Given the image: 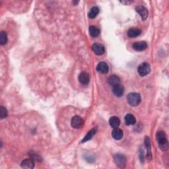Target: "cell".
Returning <instances> with one entry per match:
<instances>
[{
  "instance_id": "cell-1",
  "label": "cell",
  "mask_w": 169,
  "mask_h": 169,
  "mask_svg": "<svg viewBox=\"0 0 169 169\" xmlns=\"http://www.w3.org/2000/svg\"><path fill=\"white\" fill-rule=\"evenodd\" d=\"M157 140L159 146L162 151H166L168 149V142L165 133L162 131H159L156 134Z\"/></svg>"
},
{
  "instance_id": "cell-2",
  "label": "cell",
  "mask_w": 169,
  "mask_h": 169,
  "mask_svg": "<svg viewBox=\"0 0 169 169\" xmlns=\"http://www.w3.org/2000/svg\"><path fill=\"white\" fill-rule=\"evenodd\" d=\"M127 101L129 105L132 107H137L140 104L141 98L139 93H130L127 96Z\"/></svg>"
},
{
  "instance_id": "cell-3",
  "label": "cell",
  "mask_w": 169,
  "mask_h": 169,
  "mask_svg": "<svg viewBox=\"0 0 169 169\" xmlns=\"http://www.w3.org/2000/svg\"><path fill=\"white\" fill-rule=\"evenodd\" d=\"M137 71L138 73L140 74L141 76H145L148 75L151 71V66L149 63L147 62H143L138 66L137 68Z\"/></svg>"
},
{
  "instance_id": "cell-4",
  "label": "cell",
  "mask_w": 169,
  "mask_h": 169,
  "mask_svg": "<svg viewBox=\"0 0 169 169\" xmlns=\"http://www.w3.org/2000/svg\"><path fill=\"white\" fill-rule=\"evenodd\" d=\"M71 124L73 128L81 129L83 127L84 124V121L81 117L79 116H75L74 117L72 118Z\"/></svg>"
},
{
  "instance_id": "cell-5",
  "label": "cell",
  "mask_w": 169,
  "mask_h": 169,
  "mask_svg": "<svg viewBox=\"0 0 169 169\" xmlns=\"http://www.w3.org/2000/svg\"><path fill=\"white\" fill-rule=\"evenodd\" d=\"M114 161L116 163V165L120 168L125 167L126 163V157L122 154H116L114 156Z\"/></svg>"
},
{
  "instance_id": "cell-6",
  "label": "cell",
  "mask_w": 169,
  "mask_h": 169,
  "mask_svg": "<svg viewBox=\"0 0 169 169\" xmlns=\"http://www.w3.org/2000/svg\"><path fill=\"white\" fill-rule=\"evenodd\" d=\"M21 167L25 169H32L35 167V161L32 158L25 159L21 162Z\"/></svg>"
},
{
  "instance_id": "cell-7",
  "label": "cell",
  "mask_w": 169,
  "mask_h": 169,
  "mask_svg": "<svg viewBox=\"0 0 169 169\" xmlns=\"http://www.w3.org/2000/svg\"><path fill=\"white\" fill-rule=\"evenodd\" d=\"M92 50L96 55H102L105 52V48L103 45L100 43H95L92 46Z\"/></svg>"
},
{
  "instance_id": "cell-8",
  "label": "cell",
  "mask_w": 169,
  "mask_h": 169,
  "mask_svg": "<svg viewBox=\"0 0 169 169\" xmlns=\"http://www.w3.org/2000/svg\"><path fill=\"white\" fill-rule=\"evenodd\" d=\"M132 47L135 51H138V52H141L146 50L147 48V44L145 42L141 41V42H136L133 44Z\"/></svg>"
},
{
  "instance_id": "cell-9",
  "label": "cell",
  "mask_w": 169,
  "mask_h": 169,
  "mask_svg": "<svg viewBox=\"0 0 169 169\" xmlns=\"http://www.w3.org/2000/svg\"><path fill=\"white\" fill-rule=\"evenodd\" d=\"M96 70L100 73L106 74L109 71V67L106 62H100L96 66Z\"/></svg>"
},
{
  "instance_id": "cell-10",
  "label": "cell",
  "mask_w": 169,
  "mask_h": 169,
  "mask_svg": "<svg viewBox=\"0 0 169 169\" xmlns=\"http://www.w3.org/2000/svg\"><path fill=\"white\" fill-rule=\"evenodd\" d=\"M135 10H136L137 13L140 14L141 19H142L143 20L147 19L148 15H149V13H148V11L145 7H143V6L140 5L135 7Z\"/></svg>"
},
{
  "instance_id": "cell-11",
  "label": "cell",
  "mask_w": 169,
  "mask_h": 169,
  "mask_svg": "<svg viewBox=\"0 0 169 169\" xmlns=\"http://www.w3.org/2000/svg\"><path fill=\"white\" fill-rule=\"evenodd\" d=\"M112 87V91L114 95L118 96V97H120V96H123V93H124V88H123V87L121 84H118Z\"/></svg>"
},
{
  "instance_id": "cell-12",
  "label": "cell",
  "mask_w": 169,
  "mask_h": 169,
  "mask_svg": "<svg viewBox=\"0 0 169 169\" xmlns=\"http://www.w3.org/2000/svg\"><path fill=\"white\" fill-rule=\"evenodd\" d=\"M78 78H79V81L82 84H87L89 83L90 75L87 72H81Z\"/></svg>"
},
{
  "instance_id": "cell-13",
  "label": "cell",
  "mask_w": 169,
  "mask_h": 169,
  "mask_svg": "<svg viewBox=\"0 0 169 169\" xmlns=\"http://www.w3.org/2000/svg\"><path fill=\"white\" fill-rule=\"evenodd\" d=\"M123 131L122 129H119L118 128H114V130L112 133V135L113 138L116 140H120L123 137Z\"/></svg>"
},
{
  "instance_id": "cell-14",
  "label": "cell",
  "mask_w": 169,
  "mask_h": 169,
  "mask_svg": "<svg viewBox=\"0 0 169 169\" xmlns=\"http://www.w3.org/2000/svg\"><path fill=\"white\" fill-rule=\"evenodd\" d=\"M141 34V31L137 28H132L128 31V36L129 38H135Z\"/></svg>"
},
{
  "instance_id": "cell-15",
  "label": "cell",
  "mask_w": 169,
  "mask_h": 169,
  "mask_svg": "<svg viewBox=\"0 0 169 169\" xmlns=\"http://www.w3.org/2000/svg\"><path fill=\"white\" fill-rule=\"evenodd\" d=\"M124 120H125L126 124L128 126L134 125L135 124V122H136V119H135V116L132 114H126L124 118Z\"/></svg>"
},
{
  "instance_id": "cell-16",
  "label": "cell",
  "mask_w": 169,
  "mask_h": 169,
  "mask_svg": "<svg viewBox=\"0 0 169 169\" xmlns=\"http://www.w3.org/2000/svg\"><path fill=\"white\" fill-rule=\"evenodd\" d=\"M109 124L114 129L118 128L120 125V120L116 116H112L109 120Z\"/></svg>"
},
{
  "instance_id": "cell-17",
  "label": "cell",
  "mask_w": 169,
  "mask_h": 169,
  "mask_svg": "<svg viewBox=\"0 0 169 169\" xmlns=\"http://www.w3.org/2000/svg\"><path fill=\"white\" fill-rule=\"evenodd\" d=\"M108 83H109L110 85L111 86H115L117 84H120V79L118 76L117 75H111V76L108 78Z\"/></svg>"
},
{
  "instance_id": "cell-18",
  "label": "cell",
  "mask_w": 169,
  "mask_h": 169,
  "mask_svg": "<svg viewBox=\"0 0 169 169\" xmlns=\"http://www.w3.org/2000/svg\"><path fill=\"white\" fill-rule=\"evenodd\" d=\"M89 34L93 38L97 37L100 34V29L96 26H90L89 29Z\"/></svg>"
},
{
  "instance_id": "cell-19",
  "label": "cell",
  "mask_w": 169,
  "mask_h": 169,
  "mask_svg": "<svg viewBox=\"0 0 169 169\" xmlns=\"http://www.w3.org/2000/svg\"><path fill=\"white\" fill-rule=\"evenodd\" d=\"M145 145L147 148V157L148 159H151V141L149 137H145Z\"/></svg>"
},
{
  "instance_id": "cell-20",
  "label": "cell",
  "mask_w": 169,
  "mask_h": 169,
  "mask_svg": "<svg viewBox=\"0 0 169 169\" xmlns=\"http://www.w3.org/2000/svg\"><path fill=\"white\" fill-rule=\"evenodd\" d=\"M96 128H93V129H90V130L88 133H87L86 136L83 139L82 143H85L86 141L91 140L92 137L96 134Z\"/></svg>"
},
{
  "instance_id": "cell-21",
  "label": "cell",
  "mask_w": 169,
  "mask_h": 169,
  "mask_svg": "<svg viewBox=\"0 0 169 169\" xmlns=\"http://www.w3.org/2000/svg\"><path fill=\"white\" fill-rule=\"evenodd\" d=\"M99 8L98 7H93L90 9L89 12V17L90 19H94L96 16L98 15V14L99 13Z\"/></svg>"
},
{
  "instance_id": "cell-22",
  "label": "cell",
  "mask_w": 169,
  "mask_h": 169,
  "mask_svg": "<svg viewBox=\"0 0 169 169\" xmlns=\"http://www.w3.org/2000/svg\"><path fill=\"white\" fill-rule=\"evenodd\" d=\"M7 42V35L5 31H1L0 33V44L5 45Z\"/></svg>"
},
{
  "instance_id": "cell-23",
  "label": "cell",
  "mask_w": 169,
  "mask_h": 169,
  "mask_svg": "<svg viewBox=\"0 0 169 169\" xmlns=\"http://www.w3.org/2000/svg\"><path fill=\"white\" fill-rule=\"evenodd\" d=\"M7 116V110L4 107H0V118L1 119L5 118Z\"/></svg>"
},
{
  "instance_id": "cell-24",
  "label": "cell",
  "mask_w": 169,
  "mask_h": 169,
  "mask_svg": "<svg viewBox=\"0 0 169 169\" xmlns=\"http://www.w3.org/2000/svg\"><path fill=\"white\" fill-rule=\"evenodd\" d=\"M121 3H122V4H125V5H129L130 4H132V1H122Z\"/></svg>"
},
{
  "instance_id": "cell-25",
  "label": "cell",
  "mask_w": 169,
  "mask_h": 169,
  "mask_svg": "<svg viewBox=\"0 0 169 169\" xmlns=\"http://www.w3.org/2000/svg\"><path fill=\"white\" fill-rule=\"evenodd\" d=\"M78 3H79V1H73V4H77Z\"/></svg>"
}]
</instances>
